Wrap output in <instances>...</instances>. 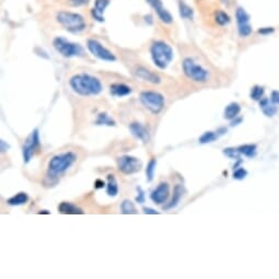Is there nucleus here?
<instances>
[{
    "label": "nucleus",
    "instance_id": "nucleus-26",
    "mask_svg": "<svg viewBox=\"0 0 279 279\" xmlns=\"http://www.w3.org/2000/svg\"><path fill=\"white\" fill-rule=\"evenodd\" d=\"M95 125H105V126H115V121L110 117V115H108L107 113H100L98 115L97 121H95Z\"/></svg>",
    "mask_w": 279,
    "mask_h": 279
},
{
    "label": "nucleus",
    "instance_id": "nucleus-29",
    "mask_svg": "<svg viewBox=\"0 0 279 279\" xmlns=\"http://www.w3.org/2000/svg\"><path fill=\"white\" fill-rule=\"evenodd\" d=\"M156 166H157L156 159L152 158L147 165V169H146V175H147L148 182H151L153 180V175H155V171H156Z\"/></svg>",
    "mask_w": 279,
    "mask_h": 279
},
{
    "label": "nucleus",
    "instance_id": "nucleus-22",
    "mask_svg": "<svg viewBox=\"0 0 279 279\" xmlns=\"http://www.w3.org/2000/svg\"><path fill=\"white\" fill-rule=\"evenodd\" d=\"M179 12L181 18L184 19V20H192L194 18V10L183 0L179 1Z\"/></svg>",
    "mask_w": 279,
    "mask_h": 279
},
{
    "label": "nucleus",
    "instance_id": "nucleus-21",
    "mask_svg": "<svg viewBox=\"0 0 279 279\" xmlns=\"http://www.w3.org/2000/svg\"><path fill=\"white\" fill-rule=\"evenodd\" d=\"M241 112V107L237 102L230 103L227 108L224 110V118L229 119V121H232L235 117H238V115Z\"/></svg>",
    "mask_w": 279,
    "mask_h": 279
},
{
    "label": "nucleus",
    "instance_id": "nucleus-36",
    "mask_svg": "<svg viewBox=\"0 0 279 279\" xmlns=\"http://www.w3.org/2000/svg\"><path fill=\"white\" fill-rule=\"evenodd\" d=\"M274 32H275V30H274L273 28H259V30H258L259 34L264 35V36L272 34V33H274Z\"/></svg>",
    "mask_w": 279,
    "mask_h": 279
},
{
    "label": "nucleus",
    "instance_id": "nucleus-38",
    "mask_svg": "<svg viewBox=\"0 0 279 279\" xmlns=\"http://www.w3.org/2000/svg\"><path fill=\"white\" fill-rule=\"evenodd\" d=\"M143 213L146 215H159V211L152 208H149V207H145V208H143Z\"/></svg>",
    "mask_w": 279,
    "mask_h": 279
},
{
    "label": "nucleus",
    "instance_id": "nucleus-17",
    "mask_svg": "<svg viewBox=\"0 0 279 279\" xmlns=\"http://www.w3.org/2000/svg\"><path fill=\"white\" fill-rule=\"evenodd\" d=\"M110 93L117 98H123L132 93V88L124 84H113L110 86Z\"/></svg>",
    "mask_w": 279,
    "mask_h": 279
},
{
    "label": "nucleus",
    "instance_id": "nucleus-24",
    "mask_svg": "<svg viewBox=\"0 0 279 279\" xmlns=\"http://www.w3.org/2000/svg\"><path fill=\"white\" fill-rule=\"evenodd\" d=\"M28 196L26 193H18L14 196H12L11 198H9L7 200V203L11 206H20L28 203Z\"/></svg>",
    "mask_w": 279,
    "mask_h": 279
},
{
    "label": "nucleus",
    "instance_id": "nucleus-23",
    "mask_svg": "<svg viewBox=\"0 0 279 279\" xmlns=\"http://www.w3.org/2000/svg\"><path fill=\"white\" fill-rule=\"evenodd\" d=\"M107 193L109 196L115 197L118 194V184L113 174L108 175V184H107Z\"/></svg>",
    "mask_w": 279,
    "mask_h": 279
},
{
    "label": "nucleus",
    "instance_id": "nucleus-9",
    "mask_svg": "<svg viewBox=\"0 0 279 279\" xmlns=\"http://www.w3.org/2000/svg\"><path fill=\"white\" fill-rule=\"evenodd\" d=\"M86 47H88V50L91 54L101 60H105V61L116 60V56H115L110 50H108L107 47L101 44L98 40L90 38V40H88V42H86Z\"/></svg>",
    "mask_w": 279,
    "mask_h": 279
},
{
    "label": "nucleus",
    "instance_id": "nucleus-3",
    "mask_svg": "<svg viewBox=\"0 0 279 279\" xmlns=\"http://www.w3.org/2000/svg\"><path fill=\"white\" fill-rule=\"evenodd\" d=\"M77 156L71 151L62 152L59 153V155L54 156L50 160L47 176L51 177V179H53V177H58L74 165Z\"/></svg>",
    "mask_w": 279,
    "mask_h": 279
},
{
    "label": "nucleus",
    "instance_id": "nucleus-35",
    "mask_svg": "<svg viewBox=\"0 0 279 279\" xmlns=\"http://www.w3.org/2000/svg\"><path fill=\"white\" fill-rule=\"evenodd\" d=\"M138 195L136 197V201L138 204H143L145 203V192H143L140 187H137Z\"/></svg>",
    "mask_w": 279,
    "mask_h": 279
},
{
    "label": "nucleus",
    "instance_id": "nucleus-20",
    "mask_svg": "<svg viewBox=\"0 0 279 279\" xmlns=\"http://www.w3.org/2000/svg\"><path fill=\"white\" fill-rule=\"evenodd\" d=\"M183 192H184V189H183L182 185H176L174 187V191H173V197L171 201L167 205H166L163 207V209L165 210H169L174 208V207L177 206V204L180 203V200L182 198V195H183Z\"/></svg>",
    "mask_w": 279,
    "mask_h": 279
},
{
    "label": "nucleus",
    "instance_id": "nucleus-31",
    "mask_svg": "<svg viewBox=\"0 0 279 279\" xmlns=\"http://www.w3.org/2000/svg\"><path fill=\"white\" fill-rule=\"evenodd\" d=\"M264 88L261 85H254L251 90V98L255 101H259L263 99Z\"/></svg>",
    "mask_w": 279,
    "mask_h": 279
},
{
    "label": "nucleus",
    "instance_id": "nucleus-27",
    "mask_svg": "<svg viewBox=\"0 0 279 279\" xmlns=\"http://www.w3.org/2000/svg\"><path fill=\"white\" fill-rule=\"evenodd\" d=\"M215 20H216V23H217L218 26L224 27V26H227L230 23V17L228 16V13L219 10L215 14Z\"/></svg>",
    "mask_w": 279,
    "mask_h": 279
},
{
    "label": "nucleus",
    "instance_id": "nucleus-5",
    "mask_svg": "<svg viewBox=\"0 0 279 279\" xmlns=\"http://www.w3.org/2000/svg\"><path fill=\"white\" fill-rule=\"evenodd\" d=\"M182 68L183 73L187 78L192 81H195V83L203 84L209 79L208 70L205 69L203 66L196 64L192 58H185L183 60Z\"/></svg>",
    "mask_w": 279,
    "mask_h": 279
},
{
    "label": "nucleus",
    "instance_id": "nucleus-18",
    "mask_svg": "<svg viewBox=\"0 0 279 279\" xmlns=\"http://www.w3.org/2000/svg\"><path fill=\"white\" fill-rule=\"evenodd\" d=\"M58 211L60 214L64 215H84V211L77 207L76 205L71 203H67V201H62L58 206Z\"/></svg>",
    "mask_w": 279,
    "mask_h": 279
},
{
    "label": "nucleus",
    "instance_id": "nucleus-12",
    "mask_svg": "<svg viewBox=\"0 0 279 279\" xmlns=\"http://www.w3.org/2000/svg\"><path fill=\"white\" fill-rule=\"evenodd\" d=\"M147 2L149 3V6H150L153 10L156 11L158 18L160 19L163 23H166V25H170V23L173 22L172 14L167 10L165 6H163L162 0H147Z\"/></svg>",
    "mask_w": 279,
    "mask_h": 279
},
{
    "label": "nucleus",
    "instance_id": "nucleus-11",
    "mask_svg": "<svg viewBox=\"0 0 279 279\" xmlns=\"http://www.w3.org/2000/svg\"><path fill=\"white\" fill-rule=\"evenodd\" d=\"M38 146H40V133L38 129H34L22 147V156L26 163L30 162Z\"/></svg>",
    "mask_w": 279,
    "mask_h": 279
},
{
    "label": "nucleus",
    "instance_id": "nucleus-25",
    "mask_svg": "<svg viewBox=\"0 0 279 279\" xmlns=\"http://www.w3.org/2000/svg\"><path fill=\"white\" fill-rule=\"evenodd\" d=\"M240 155H243L248 158H254L256 156L257 147L255 145H243L238 148Z\"/></svg>",
    "mask_w": 279,
    "mask_h": 279
},
{
    "label": "nucleus",
    "instance_id": "nucleus-13",
    "mask_svg": "<svg viewBox=\"0 0 279 279\" xmlns=\"http://www.w3.org/2000/svg\"><path fill=\"white\" fill-rule=\"evenodd\" d=\"M170 196V186L167 183H160L157 189L152 192L150 198L157 205H162L166 203Z\"/></svg>",
    "mask_w": 279,
    "mask_h": 279
},
{
    "label": "nucleus",
    "instance_id": "nucleus-40",
    "mask_svg": "<svg viewBox=\"0 0 279 279\" xmlns=\"http://www.w3.org/2000/svg\"><path fill=\"white\" fill-rule=\"evenodd\" d=\"M242 122V118H237L235 117L234 119H232V122H231V126H237L239 125V123Z\"/></svg>",
    "mask_w": 279,
    "mask_h": 279
},
{
    "label": "nucleus",
    "instance_id": "nucleus-4",
    "mask_svg": "<svg viewBox=\"0 0 279 279\" xmlns=\"http://www.w3.org/2000/svg\"><path fill=\"white\" fill-rule=\"evenodd\" d=\"M56 20L59 25L70 33H80L86 28L84 18L79 13L71 11H59L56 14Z\"/></svg>",
    "mask_w": 279,
    "mask_h": 279
},
{
    "label": "nucleus",
    "instance_id": "nucleus-39",
    "mask_svg": "<svg viewBox=\"0 0 279 279\" xmlns=\"http://www.w3.org/2000/svg\"><path fill=\"white\" fill-rule=\"evenodd\" d=\"M94 185L97 189H102V187L105 185V183L102 181V180H97L94 183Z\"/></svg>",
    "mask_w": 279,
    "mask_h": 279
},
{
    "label": "nucleus",
    "instance_id": "nucleus-14",
    "mask_svg": "<svg viewBox=\"0 0 279 279\" xmlns=\"http://www.w3.org/2000/svg\"><path fill=\"white\" fill-rule=\"evenodd\" d=\"M111 0H95L91 16L98 22H104V12L110 6Z\"/></svg>",
    "mask_w": 279,
    "mask_h": 279
},
{
    "label": "nucleus",
    "instance_id": "nucleus-8",
    "mask_svg": "<svg viewBox=\"0 0 279 279\" xmlns=\"http://www.w3.org/2000/svg\"><path fill=\"white\" fill-rule=\"evenodd\" d=\"M235 20H237L238 33L240 37H249L252 34L253 28L251 25V18H250V14L245 11L244 8H237V10H235Z\"/></svg>",
    "mask_w": 279,
    "mask_h": 279
},
{
    "label": "nucleus",
    "instance_id": "nucleus-42",
    "mask_svg": "<svg viewBox=\"0 0 279 279\" xmlns=\"http://www.w3.org/2000/svg\"><path fill=\"white\" fill-rule=\"evenodd\" d=\"M38 214H47V215H49L50 213L47 210H41V211H38Z\"/></svg>",
    "mask_w": 279,
    "mask_h": 279
},
{
    "label": "nucleus",
    "instance_id": "nucleus-43",
    "mask_svg": "<svg viewBox=\"0 0 279 279\" xmlns=\"http://www.w3.org/2000/svg\"><path fill=\"white\" fill-rule=\"evenodd\" d=\"M221 1H223L224 4H228V2H229V0H221Z\"/></svg>",
    "mask_w": 279,
    "mask_h": 279
},
{
    "label": "nucleus",
    "instance_id": "nucleus-1",
    "mask_svg": "<svg viewBox=\"0 0 279 279\" xmlns=\"http://www.w3.org/2000/svg\"><path fill=\"white\" fill-rule=\"evenodd\" d=\"M69 84L74 92L83 95V97H91L98 95L103 90V85L97 77L88 74L75 75L70 78Z\"/></svg>",
    "mask_w": 279,
    "mask_h": 279
},
{
    "label": "nucleus",
    "instance_id": "nucleus-16",
    "mask_svg": "<svg viewBox=\"0 0 279 279\" xmlns=\"http://www.w3.org/2000/svg\"><path fill=\"white\" fill-rule=\"evenodd\" d=\"M129 131L132 132L133 136L139 139V140H141L143 142L149 141V138L150 137H149L148 129L140 123H132L129 125Z\"/></svg>",
    "mask_w": 279,
    "mask_h": 279
},
{
    "label": "nucleus",
    "instance_id": "nucleus-32",
    "mask_svg": "<svg viewBox=\"0 0 279 279\" xmlns=\"http://www.w3.org/2000/svg\"><path fill=\"white\" fill-rule=\"evenodd\" d=\"M223 155L225 157H228L230 159H234V160H237L240 157V152L238 149H234V148H225L223 149Z\"/></svg>",
    "mask_w": 279,
    "mask_h": 279
},
{
    "label": "nucleus",
    "instance_id": "nucleus-15",
    "mask_svg": "<svg viewBox=\"0 0 279 279\" xmlns=\"http://www.w3.org/2000/svg\"><path fill=\"white\" fill-rule=\"evenodd\" d=\"M135 75H136L137 78L152 84H160L161 81L160 77H159L157 74L152 73V71H150L149 69L145 68V67H138V68L135 70Z\"/></svg>",
    "mask_w": 279,
    "mask_h": 279
},
{
    "label": "nucleus",
    "instance_id": "nucleus-28",
    "mask_svg": "<svg viewBox=\"0 0 279 279\" xmlns=\"http://www.w3.org/2000/svg\"><path fill=\"white\" fill-rule=\"evenodd\" d=\"M121 209H122V213L124 215H135L137 214V209L136 207H135L134 203H132L129 199H125L122 205H121Z\"/></svg>",
    "mask_w": 279,
    "mask_h": 279
},
{
    "label": "nucleus",
    "instance_id": "nucleus-10",
    "mask_svg": "<svg viewBox=\"0 0 279 279\" xmlns=\"http://www.w3.org/2000/svg\"><path fill=\"white\" fill-rule=\"evenodd\" d=\"M117 167L123 174H134L141 169V161L131 156H122L117 159Z\"/></svg>",
    "mask_w": 279,
    "mask_h": 279
},
{
    "label": "nucleus",
    "instance_id": "nucleus-33",
    "mask_svg": "<svg viewBox=\"0 0 279 279\" xmlns=\"http://www.w3.org/2000/svg\"><path fill=\"white\" fill-rule=\"evenodd\" d=\"M248 176V171L243 169V167H238L233 172V179L234 180H243Z\"/></svg>",
    "mask_w": 279,
    "mask_h": 279
},
{
    "label": "nucleus",
    "instance_id": "nucleus-7",
    "mask_svg": "<svg viewBox=\"0 0 279 279\" xmlns=\"http://www.w3.org/2000/svg\"><path fill=\"white\" fill-rule=\"evenodd\" d=\"M53 46L57 51V53H59L61 56L66 57V58H71V57L80 56L83 55L84 50L79 44H76L67 40L65 37L57 36L53 41Z\"/></svg>",
    "mask_w": 279,
    "mask_h": 279
},
{
    "label": "nucleus",
    "instance_id": "nucleus-41",
    "mask_svg": "<svg viewBox=\"0 0 279 279\" xmlns=\"http://www.w3.org/2000/svg\"><path fill=\"white\" fill-rule=\"evenodd\" d=\"M0 143H1V151L4 152L7 150V149H9V145H6V142H4V140H2L1 139V141H0Z\"/></svg>",
    "mask_w": 279,
    "mask_h": 279
},
{
    "label": "nucleus",
    "instance_id": "nucleus-6",
    "mask_svg": "<svg viewBox=\"0 0 279 279\" xmlns=\"http://www.w3.org/2000/svg\"><path fill=\"white\" fill-rule=\"evenodd\" d=\"M139 100L152 114H159L165 108V97L156 91H143L139 95Z\"/></svg>",
    "mask_w": 279,
    "mask_h": 279
},
{
    "label": "nucleus",
    "instance_id": "nucleus-37",
    "mask_svg": "<svg viewBox=\"0 0 279 279\" xmlns=\"http://www.w3.org/2000/svg\"><path fill=\"white\" fill-rule=\"evenodd\" d=\"M271 101L274 104H276V105L279 104V92H278V91H273Z\"/></svg>",
    "mask_w": 279,
    "mask_h": 279
},
{
    "label": "nucleus",
    "instance_id": "nucleus-34",
    "mask_svg": "<svg viewBox=\"0 0 279 279\" xmlns=\"http://www.w3.org/2000/svg\"><path fill=\"white\" fill-rule=\"evenodd\" d=\"M90 2V0H69V3L73 7H83L88 4Z\"/></svg>",
    "mask_w": 279,
    "mask_h": 279
},
{
    "label": "nucleus",
    "instance_id": "nucleus-2",
    "mask_svg": "<svg viewBox=\"0 0 279 279\" xmlns=\"http://www.w3.org/2000/svg\"><path fill=\"white\" fill-rule=\"evenodd\" d=\"M150 54L153 64L159 69H166L171 64L173 56H174L172 47L163 41H156L152 43L150 47Z\"/></svg>",
    "mask_w": 279,
    "mask_h": 279
},
{
    "label": "nucleus",
    "instance_id": "nucleus-30",
    "mask_svg": "<svg viewBox=\"0 0 279 279\" xmlns=\"http://www.w3.org/2000/svg\"><path fill=\"white\" fill-rule=\"evenodd\" d=\"M217 138H218V134H216L214 132H206L199 137V142L200 143H209V142L215 141Z\"/></svg>",
    "mask_w": 279,
    "mask_h": 279
},
{
    "label": "nucleus",
    "instance_id": "nucleus-19",
    "mask_svg": "<svg viewBox=\"0 0 279 279\" xmlns=\"http://www.w3.org/2000/svg\"><path fill=\"white\" fill-rule=\"evenodd\" d=\"M259 108H261L262 112L268 117H273L278 111L276 104H274L272 101H269L266 98H263L262 100H259Z\"/></svg>",
    "mask_w": 279,
    "mask_h": 279
}]
</instances>
